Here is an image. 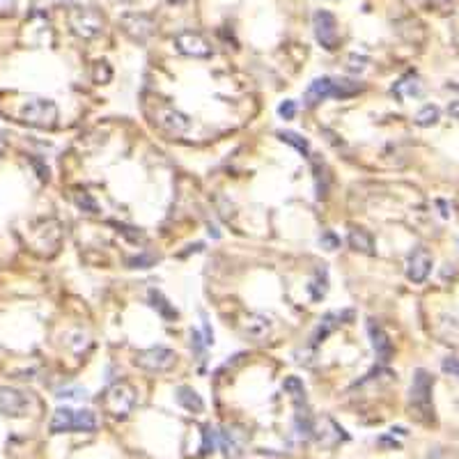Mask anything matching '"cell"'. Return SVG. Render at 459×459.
Instances as JSON below:
<instances>
[{"mask_svg": "<svg viewBox=\"0 0 459 459\" xmlns=\"http://www.w3.org/2000/svg\"><path fill=\"white\" fill-rule=\"evenodd\" d=\"M347 242H349V246H352L356 253L374 255V239H372V234L367 232V230H363V227H354L352 232H349Z\"/></svg>", "mask_w": 459, "mask_h": 459, "instance_id": "obj_18", "label": "cell"}, {"mask_svg": "<svg viewBox=\"0 0 459 459\" xmlns=\"http://www.w3.org/2000/svg\"><path fill=\"white\" fill-rule=\"evenodd\" d=\"M119 28H122V32H124L131 42L145 44V42L154 35L156 23H154V18L147 16V14L129 12V14L119 16Z\"/></svg>", "mask_w": 459, "mask_h": 459, "instance_id": "obj_8", "label": "cell"}, {"mask_svg": "<svg viewBox=\"0 0 459 459\" xmlns=\"http://www.w3.org/2000/svg\"><path fill=\"white\" fill-rule=\"evenodd\" d=\"M448 113L453 115L455 119H459V101H453V104L448 106Z\"/></svg>", "mask_w": 459, "mask_h": 459, "instance_id": "obj_36", "label": "cell"}, {"mask_svg": "<svg viewBox=\"0 0 459 459\" xmlns=\"http://www.w3.org/2000/svg\"><path fill=\"white\" fill-rule=\"evenodd\" d=\"M431 388H434V376L427 370H416L413 372L411 391H409V402L416 409L420 418H429L431 413Z\"/></svg>", "mask_w": 459, "mask_h": 459, "instance_id": "obj_5", "label": "cell"}, {"mask_svg": "<svg viewBox=\"0 0 459 459\" xmlns=\"http://www.w3.org/2000/svg\"><path fill=\"white\" fill-rule=\"evenodd\" d=\"M99 402H101V409H104L110 418L124 420L129 418V413L136 409L138 393L129 381H115L104 391Z\"/></svg>", "mask_w": 459, "mask_h": 459, "instance_id": "obj_2", "label": "cell"}, {"mask_svg": "<svg viewBox=\"0 0 459 459\" xmlns=\"http://www.w3.org/2000/svg\"><path fill=\"white\" fill-rule=\"evenodd\" d=\"M110 78H113V71H110L108 67V62H97L95 64V83H108Z\"/></svg>", "mask_w": 459, "mask_h": 459, "instance_id": "obj_29", "label": "cell"}, {"mask_svg": "<svg viewBox=\"0 0 459 459\" xmlns=\"http://www.w3.org/2000/svg\"><path fill=\"white\" fill-rule=\"evenodd\" d=\"M278 113L282 119H294V115H297V104L294 101H282L278 106Z\"/></svg>", "mask_w": 459, "mask_h": 459, "instance_id": "obj_32", "label": "cell"}, {"mask_svg": "<svg viewBox=\"0 0 459 459\" xmlns=\"http://www.w3.org/2000/svg\"><path fill=\"white\" fill-rule=\"evenodd\" d=\"M370 64V60L365 58V55H349L347 58V69L349 71H354V73H361V71H365V67Z\"/></svg>", "mask_w": 459, "mask_h": 459, "instance_id": "obj_27", "label": "cell"}, {"mask_svg": "<svg viewBox=\"0 0 459 459\" xmlns=\"http://www.w3.org/2000/svg\"><path fill=\"white\" fill-rule=\"evenodd\" d=\"M30 411V395L23 391L0 386V413L7 418H23Z\"/></svg>", "mask_w": 459, "mask_h": 459, "instance_id": "obj_9", "label": "cell"}, {"mask_svg": "<svg viewBox=\"0 0 459 459\" xmlns=\"http://www.w3.org/2000/svg\"><path fill=\"white\" fill-rule=\"evenodd\" d=\"M99 427V418L95 411L81 409L73 413V431H95Z\"/></svg>", "mask_w": 459, "mask_h": 459, "instance_id": "obj_20", "label": "cell"}, {"mask_svg": "<svg viewBox=\"0 0 459 459\" xmlns=\"http://www.w3.org/2000/svg\"><path fill=\"white\" fill-rule=\"evenodd\" d=\"M282 388L292 393V398L297 400V407H301V402H306V388H303V381L297 379V376H290V379H285Z\"/></svg>", "mask_w": 459, "mask_h": 459, "instance_id": "obj_24", "label": "cell"}, {"mask_svg": "<svg viewBox=\"0 0 459 459\" xmlns=\"http://www.w3.org/2000/svg\"><path fill=\"white\" fill-rule=\"evenodd\" d=\"M431 255L427 248H413L411 255H409V260H407V278L411 282H425L427 280V275L431 271Z\"/></svg>", "mask_w": 459, "mask_h": 459, "instance_id": "obj_12", "label": "cell"}, {"mask_svg": "<svg viewBox=\"0 0 459 459\" xmlns=\"http://www.w3.org/2000/svg\"><path fill=\"white\" fill-rule=\"evenodd\" d=\"M58 398L60 400H81V398H85V391H81V388H62L58 391Z\"/></svg>", "mask_w": 459, "mask_h": 459, "instance_id": "obj_33", "label": "cell"}, {"mask_svg": "<svg viewBox=\"0 0 459 459\" xmlns=\"http://www.w3.org/2000/svg\"><path fill=\"white\" fill-rule=\"evenodd\" d=\"M14 9H16V3H14V0H0V16H9V14H14Z\"/></svg>", "mask_w": 459, "mask_h": 459, "instance_id": "obj_34", "label": "cell"}, {"mask_svg": "<svg viewBox=\"0 0 459 459\" xmlns=\"http://www.w3.org/2000/svg\"><path fill=\"white\" fill-rule=\"evenodd\" d=\"M220 450L227 459H239L244 455L246 443H248V431H244L242 427L237 425H225L220 429Z\"/></svg>", "mask_w": 459, "mask_h": 459, "instance_id": "obj_11", "label": "cell"}, {"mask_svg": "<svg viewBox=\"0 0 459 459\" xmlns=\"http://www.w3.org/2000/svg\"><path fill=\"white\" fill-rule=\"evenodd\" d=\"M367 333H370L374 354H376V358H379V363H388L391 356H393V345H391L388 335H386V330L376 324V321H370V324H367Z\"/></svg>", "mask_w": 459, "mask_h": 459, "instance_id": "obj_13", "label": "cell"}, {"mask_svg": "<svg viewBox=\"0 0 459 459\" xmlns=\"http://www.w3.org/2000/svg\"><path fill=\"white\" fill-rule=\"evenodd\" d=\"M73 409H58L51 418V431L53 434H64V431H73Z\"/></svg>", "mask_w": 459, "mask_h": 459, "instance_id": "obj_19", "label": "cell"}, {"mask_svg": "<svg viewBox=\"0 0 459 459\" xmlns=\"http://www.w3.org/2000/svg\"><path fill=\"white\" fill-rule=\"evenodd\" d=\"M3 150H5V141H3V136H0V154H3Z\"/></svg>", "mask_w": 459, "mask_h": 459, "instance_id": "obj_37", "label": "cell"}, {"mask_svg": "<svg viewBox=\"0 0 459 459\" xmlns=\"http://www.w3.org/2000/svg\"><path fill=\"white\" fill-rule=\"evenodd\" d=\"M21 119L35 129H53L58 124V106L51 99L30 97L21 106Z\"/></svg>", "mask_w": 459, "mask_h": 459, "instance_id": "obj_4", "label": "cell"}, {"mask_svg": "<svg viewBox=\"0 0 459 459\" xmlns=\"http://www.w3.org/2000/svg\"><path fill=\"white\" fill-rule=\"evenodd\" d=\"M361 92V85L356 81H347V78H335V99H347L354 97Z\"/></svg>", "mask_w": 459, "mask_h": 459, "instance_id": "obj_23", "label": "cell"}, {"mask_svg": "<svg viewBox=\"0 0 459 459\" xmlns=\"http://www.w3.org/2000/svg\"><path fill=\"white\" fill-rule=\"evenodd\" d=\"M145 110H147V115H150L152 124L156 129H161V131L168 133V136H184L191 129L189 115H184L181 110L170 106L168 101H163V99L147 101Z\"/></svg>", "mask_w": 459, "mask_h": 459, "instance_id": "obj_1", "label": "cell"}, {"mask_svg": "<svg viewBox=\"0 0 459 459\" xmlns=\"http://www.w3.org/2000/svg\"><path fill=\"white\" fill-rule=\"evenodd\" d=\"M393 95L400 101L411 99V97H420L422 95V81L418 73H404V76L393 85Z\"/></svg>", "mask_w": 459, "mask_h": 459, "instance_id": "obj_15", "label": "cell"}, {"mask_svg": "<svg viewBox=\"0 0 459 459\" xmlns=\"http://www.w3.org/2000/svg\"><path fill=\"white\" fill-rule=\"evenodd\" d=\"M76 205H78L83 211H88V214H97V202L92 200L85 191H78V193H76Z\"/></svg>", "mask_w": 459, "mask_h": 459, "instance_id": "obj_28", "label": "cell"}, {"mask_svg": "<svg viewBox=\"0 0 459 459\" xmlns=\"http://www.w3.org/2000/svg\"><path fill=\"white\" fill-rule=\"evenodd\" d=\"M326 292H328V273H326L324 266H321V269H317L315 278H312V282H310V294L315 301H321L326 297Z\"/></svg>", "mask_w": 459, "mask_h": 459, "instance_id": "obj_21", "label": "cell"}, {"mask_svg": "<svg viewBox=\"0 0 459 459\" xmlns=\"http://www.w3.org/2000/svg\"><path fill=\"white\" fill-rule=\"evenodd\" d=\"M119 3H131V0H119Z\"/></svg>", "mask_w": 459, "mask_h": 459, "instance_id": "obj_38", "label": "cell"}, {"mask_svg": "<svg viewBox=\"0 0 459 459\" xmlns=\"http://www.w3.org/2000/svg\"><path fill=\"white\" fill-rule=\"evenodd\" d=\"M328 97H335V78H317L310 83V88L306 90V104L317 106L319 101H324Z\"/></svg>", "mask_w": 459, "mask_h": 459, "instance_id": "obj_14", "label": "cell"}, {"mask_svg": "<svg viewBox=\"0 0 459 459\" xmlns=\"http://www.w3.org/2000/svg\"><path fill=\"white\" fill-rule=\"evenodd\" d=\"M321 242H324V244L328 246V251H335L338 244H340V239H338V237H333L330 232H324V237H321Z\"/></svg>", "mask_w": 459, "mask_h": 459, "instance_id": "obj_35", "label": "cell"}, {"mask_svg": "<svg viewBox=\"0 0 459 459\" xmlns=\"http://www.w3.org/2000/svg\"><path fill=\"white\" fill-rule=\"evenodd\" d=\"M244 333L251 340L260 342V340H264L271 333V319L264 315H248L244 321Z\"/></svg>", "mask_w": 459, "mask_h": 459, "instance_id": "obj_16", "label": "cell"}, {"mask_svg": "<svg viewBox=\"0 0 459 459\" xmlns=\"http://www.w3.org/2000/svg\"><path fill=\"white\" fill-rule=\"evenodd\" d=\"M439 108L436 106H422L418 110V115H416V124L418 126H431V124H436L439 122Z\"/></svg>", "mask_w": 459, "mask_h": 459, "instance_id": "obj_25", "label": "cell"}, {"mask_svg": "<svg viewBox=\"0 0 459 459\" xmlns=\"http://www.w3.org/2000/svg\"><path fill=\"white\" fill-rule=\"evenodd\" d=\"M67 23L71 32L81 37V40H95V37L104 32L106 18L95 7H73L67 14Z\"/></svg>", "mask_w": 459, "mask_h": 459, "instance_id": "obj_3", "label": "cell"}, {"mask_svg": "<svg viewBox=\"0 0 459 459\" xmlns=\"http://www.w3.org/2000/svg\"><path fill=\"white\" fill-rule=\"evenodd\" d=\"M174 49L177 53L186 55V58H198V60H207L214 55V49H211V44L205 35H200L196 30H184L179 32L177 37L172 40Z\"/></svg>", "mask_w": 459, "mask_h": 459, "instance_id": "obj_7", "label": "cell"}, {"mask_svg": "<svg viewBox=\"0 0 459 459\" xmlns=\"http://www.w3.org/2000/svg\"><path fill=\"white\" fill-rule=\"evenodd\" d=\"M150 303H152V308H154V310H159L165 319H174V317H177V310H174V308L170 306V303L163 299V294H161V292L150 290Z\"/></svg>", "mask_w": 459, "mask_h": 459, "instance_id": "obj_22", "label": "cell"}, {"mask_svg": "<svg viewBox=\"0 0 459 459\" xmlns=\"http://www.w3.org/2000/svg\"><path fill=\"white\" fill-rule=\"evenodd\" d=\"M154 262H156L154 255H138L129 260V266H131V269H150Z\"/></svg>", "mask_w": 459, "mask_h": 459, "instance_id": "obj_30", "label": "cell"}, {"mask_svg": "<svg viewBox=\"0 0 459 459\" xmlns=\"http://www.w3.org/2000/svg\"><path fill=\"white\" fill-rule=\"evenodd\" d=\"M133 363L147 372H168L177 363V354L168 347H150L136 352Z\"/></svg>", "mask_w": 459, "mask_h": 459, "instance_id": "obj_6", "label": "cell"}, {"mask_svg": "<svg viewBox=\"0 0 459 459\" xmlns=\"http://www.w3.org/2000/svg\"><path fill=\"white\" fill-rule=\"evenodd\" d=\"M278 138H280L282 143H287V145H292V147H297V150H299L301 154H308V152H310L308 141H306V138H301L299 133H294V131H280Z\"/></svg>", "mask_w": 459, "mask_h": 459, "instance_id": "obj_26", "label": "cell"}, {"mask_svg": "<svg viewBox=\"0 0 459 459\" xmlns=\"http://www.w3.org/2000/svg\"><path fill=\"white\" fill-rule=\"evenodd\" d=\"M312 28H315L317 42L324 46L326 51L338 49L340 35H338V21L333 14L326 12V9H319V12H315V16H312Z\"/></svg>", "mask_w": 459, "mask_h": 459, "instance_id": "obj_10", "label": "cell"}, {"mask_svg": "<svg viewBox=\"0 0 459 459\" xmlns=\"http://www.w3.org/2000/svg\"><path fill=\"white\" fill-rule=\"evenodd\" d=\"M174 398H177V404L184 407L191 413H202L205 411V402L198 395V391H193L191 386H179L177 391H174Z\"/></svg>", "mask_w": 459, "mask_h": 459, "instance_id": "obj_17", "label": "cell"}, {"mask_svg": "<svg viewBox=\"0 0 459 459\" xmlns=\"http://www.w3.org/2000/svg\"><path fill=\"white\" fill-rule=\"evenodd\" d=\"M441 367H443V372L450 374V376H455V379H459V358L457 356H448L443 358V363H441Z\"/></svg>", "mask_w": 459, "mask_h": 459, "instance_id": "obj_31", "label": "cell"}]
</instances>
